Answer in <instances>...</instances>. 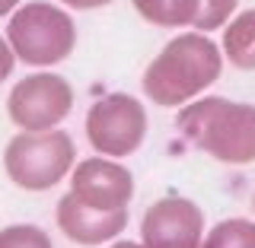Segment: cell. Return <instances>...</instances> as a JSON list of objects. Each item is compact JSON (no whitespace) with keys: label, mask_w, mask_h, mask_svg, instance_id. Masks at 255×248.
<instances>
[{"label":"cell","mask_w":255,"mask_h":248,"mask_svg":"<svg viewBox=\"0 0 255 248\" xmlns=\"http://www.w3.org/2000/svg\"><path fill=\"white\" fill-rule=\"evenodd\" d=\"M77 165L74 137L54 131H16L3 150V172L22 191H51Z\"/></svg>","instance_id":"277c9868"},{"label":"cell","mask_w":255,"mask_h":248,"mask_svg":"<svg viewBox=\"0 0 255 248\" xmlns=\"http://www.w3.org/2000/svg\"><path fill=\"white\" fill-rule=\"evenodd\" d=\"M16 6H19V0H0V19H3V16L10 19V13L16 10Z\"/></svg>","instance_id":"e0dca14e"},{"label":"cell","mask_w":255,"mask_h":248,"mask_svg":"<svg viewBox=\"0 0 255 248\" xmlns=\"http://www.w3.org/2000/svg\"><path fill=\"white\" fill-rule=\"evenodd\" d=\"M74 108V86L61 74L38 70L16 80L6 95V115L19 131H54Z\"/></svg>","instance_id":"8992f818"},{"label":"cell","mask_w":255,"mask_h":248,"mask_svg":"<svg viewBox=\"0 0 255 248\" xmlns=\"http://www.w3.org/2000/svg\"><path fill=\"white\" fill-rule=\"evenodd\" d=\"M0 248H54V242L35 223H10L0 229Z\"/></svg>","instance_id":"4fadbf2b"},{"label":"cell","mask_w":255,"mask_h":248,"mask_svg":"<svg viewBox=\"0 0 255 248\" xmlns=\"http://www.w3.org/2000/svg\"><path fill=\"white\" fill-rule=\"evenodd\" d=\"M61 3L70 10H99V6H109L112 0H61Z\"/></svg>","instance_id":"2e32d148"},{"label":"cell","mask_w":255,"mask_h":248,"mask_svg":"<svg viewBox=\"0 0 255 248\" xmlns=\"http://www.w3.org/2000/svg\"><path fill=\"white\" fill-rule=\"evenodd\" d=\"M131 3L143 19L159 29H185L195 26L201 0H131Z\"/></svg>","instance_id":"8fae6325"},{"label":"cell","mask_w":255,"mask_h":248,"mask_svg":"<svg viewBox=\"0 0 255 248\" xmlns=\"http://www.w3.org/2000/svg\"><path fill=\"white\" fill-rule=\"evenodd\" d=\"M6 45L13 48L16 61L35 70H51L54 64L67 61L77 48V22L64 6L48 0L19 3L6 19Z\"/></svg>","instance_id":"3957f363"},{"label":"cell","mask_w":255,"mask_h":248,"mask_svg":"<svg viewBox=\"0 0 255 248\" xmlns=\"http://www.w3.org/2000/svg\"><path fill=\"white\" fill-rule=\"evenodd\" d=\"M182 137L227 165L255 163V105L223 95H204L179 108Z\"/></svg>","instance_id":"7a4b0ae2"},{"label":"cell","mask_w":255,"mask_h":248,"mask_svg":"<svg viewBox=\"0 0 255 248\" xmlns=\"http://www.w3.org/2000/svg\"><path fill=\"white\" fill-rule=\"evenodd\" d=\"M239 0H201V6H198V16H195V32H214L220 26H227L230 19H233Z\"/></svg>","instance_id":"5bb4252c"},{"label":"cell","mask_w":255,"mask_h":248,"mask_svg":"<svg viewBox=\"0 0 255 248\" xmlns=\"http://www.w3.org/2000/svg\"><path fill=\"white\" fill-rule=\"evenodd\" d=\"M86 140L99 156L128 159L147 137V108L131 92H109L86 111Z\"/></svg>","instance_id":"5b68a950"},{"label":"cell","mask_w":255,"mask_h":248,"mask_svg":"<svg viewBox=\"0 0 255 248\" xmlns=\"http://www.w3.org/2000/svg\"><path fill=\"white\" fill-rule=\"evenodd\" d=\"M220 51L233 67L255 70V10H243L227 22Z\"/></svg>","instance_id":"30bf717a"},{"label":"cell","mask_w":255,"mask_h":248,"mask_svg":"<svg viewBox=\"0 0 255 248\" xmlns=\"http://www.w3.org/2000/svg\"><path fill=\"white\" fill-rule=\"evenodd\" d=\"M223 51L204 32H179L143 70V95L153 105L182 108L220 80Z\"/></svg>","instance_id":"6da1fadb"},{"label":"cell","mask_w":255,"mask_h":248,"mask_svg":"<svg viewBox=\"0 0 255 248\" xmlns=\"http://www.w3.org/2000/svg\"><path fill=\"white\" fill-rule=\"evenodd\" d=\"M54 220H58V229L70 239V242L96 248V245L115 242V239L125 233L128 210H96V207H86L83 201H77V197L67 191V194L58 201Z\"/></svg>","instance_id":"9c48e42d"},{"label":"cell","mask_w":255,"mask_h":248,"mask_svg":"<svg viewBox=\"0 0 255 248\" xmlns=\"http://www.w3.org/2000/svg\"><path fill=\"white\" fill-rule=\"evenodd\" d=\"M204 210L188 197H159L143 210L140 245L143 248H201Z\"/></svg>","instance_id":"52a82bcc"},{"label":"cell","mask_w":255,"mask_h":248,"mask_svg":"<svg viewBox=\"0 0 255 248\" xmlns=\"http://www.w3.org/2000/svg\"><path fill=\"white\" fill-rule=\"evenodd\" d=\"M70 194L96 210H128L134 197V175L118 159L90 156L70 172Z\"/></svg>","instance_id":"ba28073f"},{"label":"cell","mask_w":255,"mask_h":248,"mask_svg":"<svg viewBox=\"0 0 255 248\" xmlns=\"http://www.w3.org/2000/svg\"><path fill=\"white\" fill-rule=\"evenodd\" d=\"M252 210H255V197H252Z\"/></svg>","instance_id":"d6986e66"},{"label":"cell","mask_w":255,"mask_h":248,"mask_svg":"<svg viewBox=\"0 0 255 248\" xmlns=\"http://www.w3.org/2000/svg\"><path fill=\"white\" fill-rule=\"evenodd\" d=\"M201 248H255V220L230 217L204 233Z\"/></svg>","instance_id":"7c38bea8"},{"label":"cell","mask_w":255,"mask_h":248,"mask_svg":"<svg viewBox=\"0 0 255 248\" xmlns=\"http://www.w3.org/2000/svg\"><path fill=\"white\" fill-rule=\"evenodd\" d=\"M13 67H16V54H13V48L6 45V38H0V83L10 80Z\"/></svg>","instance_id":"9a60e30c"},{"label":"cell","mask_w":255,"mask_h":248,"mask_svg":"<svg viewBox=\"0 0 255 248\" xmlns=\"http://www.w3.org/2000/svg\"><path fill=\"white\" fill-rule=\"evenodd\" d=\"M106 248H143L140 242H131V239H115V242H109Z\"/></svg>","instance_id":"ac0fdd59"}]
</instances>
